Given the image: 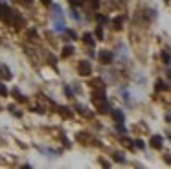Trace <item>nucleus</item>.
I'll list each match as a JSON object with an SVG mask.
<instances>
[{"label":"nucleus","mask_w":171,"mask_h":169,"mask_svg":"<svg viewBox=\"0 0 171 169\" xmlns=\"http://www.w3.org/2000/svg\"><path fill=\"white\" fill-rule=\"evenodd\" d=\"M74 53V46H65L63 48V57H70Z\"/></svg>","instance_id":"1a4fd4ad"},{"label":"nucleus","mask_w":171,"mask_h":169,"mask_svg":"<svg viewBox=\"0 0 171 169\" xmlns=\"http://www.w3.org/2000/svg\"><path fill=\"white\" fill-rule=\"evenodd\" d=\"M28 35H30V37H31L33 40H35V39H37V31H35V30L31 28V30H30V33H28Z\"/></svg>","instance_id":"a878e982"},{"label":"nucleus","mask_w":171,"mask_h":169,"mask_svg":"<svg viewBox=\"0 0 171 169\" xmlns=\"http://www.w3.org/2000/svg\"><path fill=\"white\" fill-rule=\"evenodd\" d=\"M13 96H15V99L18 101V103H24V101H26V98L22 96V94H20L17 88H13Z\"/></svg>","instance_id":"6e6552de"},{"label":"nucleus","mask_w":171,"mask_h":169,"mask_svg":"<svg viewBox=\"0 0 171 169\" xmlns=\"http://www.w3.org/2000/svg\"><path fill=\"white\" fill-rule=\"evenodd\" d=\"M134 147H138V149H143V147H145V144H143L142 140H134Z\"/></svg>","instance_id":"4be33fe9"},{"label":"nucleus","mask_w":171,"mask_h":169,"mask_svg":"<svg viewBox=\"0 0 171 169\" xmlns=\"http://www.w3.org/2000/svg\"><path fill=\"white\" fill-rule=\"evenodd\" d=\"M22 2H24V4H31V2H33V0H22Z\"/></svg>","instance_id":"c85d7f7f"},{"label":"nucleus","mask_w":171,"mask_h":169,"mask_svg":"<svg viewBox=\"0 0 171 169\" xmlns=\"http://www.w3.org/2000/svg\"><path fill=\"white\" fill-rule=\"evenodd\" d=\"M121 24H123V17H116L114 18V28L116 30H121Z\"/></svg>","instance_id":"9b49d317"},{"label":"nucleus","mask_w":171,"mask_h":169,"mask_svg":"<svg viewBox=\"0 0 171 169\" xmlns=\"http://www.w3.org/2000/svg\"><path fill=\"white\" fill-rule=\"evenodd\" d=\"M112 118H114L116 123H123V120H125V116H123L121 110H112Z\"/></svg>","instance_id":"39448f33"},{"label":"nucleus","mask_w":171,"mask_h":169,"mask_svg":"<svg viewBox=\"0 0 171 169\" xmlns=\"http://www.w3.org/2000/svg\"><path fill=\"white\" fill-rule=\"evenodd\" d=\"M162 61H164L166 64H169V52H167V50L162 52Z\"/></svg>","instance_id":"6ab92c4d"},{"label":"nucleus","mask_w":171,"mask_h":169,"mask_svg":"<svg viewBox=\"0 0 171 169\" xmlns=\"http://www.w3.org/2000/svg\"><path fill=\"white\" fill-rule=\"evenodd\" d=\"M40 2H43V4H46V6H48V4H52V0H40Z\"/></svg>","instance_id":"cd10ccee"},{"label":"nucleus","mask_w":171,"mask_h":169,"mask_svg":"<svg viewBox=\"0 0 171 169\" xmlns=\"http://www.w3.org/2000/svg\"><path fill=\"white\" fill-rule=\"evenodd\" d=\"M13 9L9 8V6H6V4H0V18L4 20V22H8V24H11V18H13Z\"/></svg>","instance_id":"f257e3e1"},{"label":"nucleus","mask_w":171,"mask_h":169,"mask_svg":"<svg viewBox=\"0 0 171 169\" xmlns=\"http://www.w3.org/2000/svg\"><path fill=\"white\" fill-rule=\"evenodd\" d=\"M59 110H61V114H63V116H66V118L70 116V110H68L66 107H59Z\"/></svg>","instance_id":"412c9836"},{"label":"nucleus","mask_w":171,"mask_h":169,"mask_svg":"<svg viewBox=\"0 0 171 169\" xmlns=\"http://www.w3.org/2000/svg\"><path fill=\"white\" fill-rule=\"evenodd\" d=\"M98 6H99V0H90V8L92 9H98Z\"/></svg>","instance_id":"b1692460"},{"label":"nucleus","mask_w":171,"mask_h":169,"mask_svg":"<svg viewBox=\"0 0 171 169\" xmlns=\"http://www.w3.org/2000/svg\"><path fill=\"white\" fill-rule=\"evenodd\" d=\"M162 144H164V140H162L160 134L151 136V147H153V149H162Z\"/></svg>","instance_id":"20e7f679"},{"label":"nucleus","mask_w":171,"mask_h":169,"mask_svg":"<svg viewBox=\"0 0 171 169\" xmlns=\"http://www.w3.org/2000/svg\"><path fill=\"white\" fill-rule=\"evenodd\" d=\"M169 86L167 83H164V81H156V90H167Z\"/></svg>","instance_id":"f8f14e48"},{"label":"nucleus","mask_w":171,"mask_h":169,"mask_svg":"<svg viewBox=\"0 0 171 169\" xmlns=\"http://www.w3.org/2000/svg\"><path fill=\"white\" fill-rule=\"evenodd\" d=\"M96 20H98V22H99V26H101V24H105L109 18H107L105 15H96Z\"/></svg>","instance_id":"dca6fc26"},{"label":"nucleus","mask_w":171,"mask_h":169,"mask_svg":"<svg viewBox=\"0 0 171 169\" xmlns=\"http://www.w3.org/2000/svg\"><path fill=\"white\" fill-rule=\"evenodd\" d=\"M77 110H81V114H83V116H92V112L87 110L85 107H81V105H77Z\"/></svg>","instance_id":"2eb2a0df"},{"label":"nucleus","mask_w":171,"mask_h":169,"mask_svg":"<svg viewBox=\"0 0 171 169\" xmlns=\"http://www.w3.org/2000/svg\"><path fill=\"white\" fill-rule=\"evenodd\" d=\"M0 77H4V79H11V72L8 70V66H0Z\"/></svg>","instance_id":"0eeeda50"},{"label":"nucleus","mask_w":171,"mask_h":169,"mask_svg":"<svg viewBox=\"0 0 171 169\" xmlns=\"http://www.w3.org/2000/svg\"><path fill=\"white\" fill-rule=\"evenodd\" d=\"M76 138H77V140L81 141V144H87V141H85V140H88V134H87V132H79V134H77V136H76Z\"/></svg>","instance_id":"ddd939ff"},{"label":"nucleus","mask_w":171,"mask_h":169,"mask_svg":"<svg viewBox=\"0 0 171 169\" xmlns=\"http://www.w3.org/2000/svg\"><path fill=\"white\" fill-rule=\"evenodd\" d=\"M8 109H9V112L13 114V116H17V118H22V112H20V110H17V109H15V105H9Z\"/></svg>","instance_id":"9d476101"},{"label":"nucleus","mask_w":171,"mask_h":169,"mask_svg":"<svg viewBox=\"0 0 171 169\" xmlns=\"http://www.w3.org/2000/svg\"><path fill=\"white\" fill-rule=\"evenodd\" d=\"M112 59H114V55H112L111 52H99V61H101L103 64H111Z\"/></svg>","instance_id":"7ed1b4c3"},{"label":"nucleus","mask_w":171,"mask_h":169,"mask_svg":"<svg viewBox=\"0 0 171 169\" xmlns=\"http://www.w3.org/2000/svg\"><path fill=\"white\" fill-rule=\"evenodd\" d=\"M83 42L85 44H88V46H90V48H92V46H94V37H92V33H83Z\"/></svg>","instance_id":"423d86ee"},{"label":"nucleus","mask_w":171,"mask_h":169,"mask_svg":"<svg viewBox=\"0 0 171 169\" xmlns=\"http://www.w3.org/2000/svg\"><path fill=\"white\" fill-rule=\"evenodd\" d=\"M77 72L81 74V76H90V74H92V64L88 63V61H79Z\"/></svg>","instance_id":"f03ea898"},{"label":"nucleus","mask_w":171,"mask_h":169,"mask_svg":"<svg viewBox=\"0 0 171 169\" xmlns=\"http://www.w3.org/2000/svg\"><path fill=\"white\" fill-rule=\"evenodd\" d=\"M72 6H81V4H85V0H68Z\"/></svg>","instance_id":"5701e85b"},{"label":"nucleus","mask_w":171,"mask_h":169,"mask_svg":"<svg viewBox=\"0 0 171 169\" xmlns=\"http://www.w3.org/2000/svg\"><path fill=\"white\" fill-rule=\"evenodd\" d=\"M116 131H118V132H121V134H125V127L121 125V123H118V125H116Z\"/></svg>","instance_id":"393cba45"},{"label":"nucleus","mask_w":171,"mask_h":169,"mask_svg":"<svg viewBox=\"0 0 171 169\" xmlns=\"http://www.w3.org/2000/svg\"><path fill=\"white\" fill-rule=\"evenodd\" d=\"M65 33H66V37H70V39H77V35H76V31H72V30H63Z\"/></svg>","instance_id":"a211bd4d"},{"label":"nucleus","mask_w":171,"mask_h":169,"mask_svg":"<svg viewBox=\"0 0 171 169\" xmlns=\"http://www.w3.org/2000/svg\"><path fill=\"white\" fill-rule=\"evenodd\" d=\"M94 35L98 37V39H103V28H101V26H98V28H96V31H94Z\"/></svg>","instance_id":"4468645a"},{"label":"nucleus","mask_w":171,"mask_h":169,"mask_svg":"<svg viewBox=\"0 0 171 169\" xmlns=\"http://www.w3.org/2000/svg\"><path fill=\"white\" fill-rule=\"evenodd\" d=\"M65 92H66V96H68V98H72V90L68 88V86H66V88H65Z\"/></svg>","instance_id":"bb28decb"},{"label":"nucleus","mask_w":171,"mask_h":169,"mask_svg":"<svg viewBox=\"0 0 171 169\" xmlns=\"http://www.w3.org/2000/svg\"><path fill=\"white\" fill-rule=\"evenodd\" d=\"M0 96H8V88L4 83H0Z\"/></svg>","instance_id":"aec40b11"},{"label":"nucleus","mask_w":171,"mask_h":169,"mask_svg":"<svg viewBox=\"0 0 171 169\" xmlns=\"http://www.w3.org/2000/svg\"><path fill=\"white\" fill-rule=\"evenodd\" d=\"M114 160H116V162H123V160H125L123 153H114Z\"/></svg>","instance_id":"f3484780"}]
</instances>
